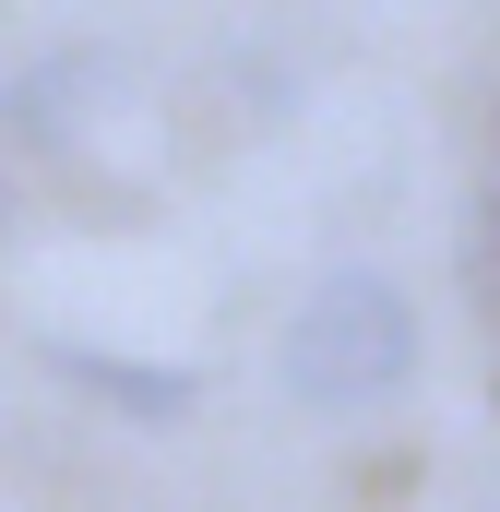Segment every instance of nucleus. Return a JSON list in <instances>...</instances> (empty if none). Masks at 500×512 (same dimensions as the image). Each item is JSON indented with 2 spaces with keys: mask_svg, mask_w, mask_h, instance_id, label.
Returning a JSON list of instances; mask_svg holds the SVG:
<instances>
[{
  "mask_svg": "<svg viewBox=\"0 0 500 512\" xmlns=\"http://www.w3.org/2000/svg\"><path fill=\"white\" fill-rule=\"evenodd\" d=\"M417 382V310L381 274H334L310 286V310L286 322V393L298 405H381Z\"/></svg>",
  "mask_w": 500,
  "mask_h": 512,
  "instance_id": "f257e3e1",
  "label": "nucleus"
},
{
  "mask_svg": "<svg viewBox=\"0 0 500 512\" xmlns=\"http://www.w3.org/2000/svg\"><path fill=\"white\" fill-rule=\"evenodd\" d=\"M48 370L108 393L120 417H191V370H143V358H96V346H48Z\"/></svg>",
  "mask_w": 500,
  "mask_h": 512,
  "instance_id": "f03ea898",
  "label": "nucleus"
},
{
  "mask_svg": "<svg viewBox=\"0 0 500 512\" xmlns=\"http://www.w3.org/2000/svg\"><path fill=\"white\" fill-rule=\"evenodd\" d=\"M465 298H477V334L500 346V203L465 215Z\"/></svg>",
  "mask_w": 500,
  "mask_h": 512,
  "instance_id": "7ed1b4c3",
  "label": "nucleus"
}]
</instances>
